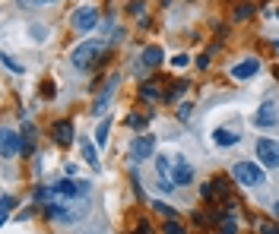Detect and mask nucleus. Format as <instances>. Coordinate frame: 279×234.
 <instances>
[{"instance_id": "nucleus-5", "label": "nucleus", "mask_w": 279, "mask_h": 234, "mask_svg": "<svg viewBox=\"0 0 279 234\" xmlns=\"http://www.w3.org/2000/svg\"><path fill=\"white\" fill-rule=\"evenodd\" d=\"M257 158L267 164V168H279V143L276 140H257Z\"/></svg>"}, {"instance_id": "nucleus-4", "label": "nucleus", "mask_w": 279, "mask_h": 234, "mask_svg": "<svg viewBox=\"0 0 279 234\" xmlns=\"http://www.w3.org/2000/svg\"><path fill=\"white\" fill-rule=\"evenodd\" d=\"M152 152H155V140H152V136H137V140L130 143V161H134V164L152 158Z\"/></svg>"}, {"instance_id": "nucleus-11", "label": "nucleus", "mask_w": 279, "mask_h": 234, "mask_svg": "<svg viewBox=\"0 0 279 234\" xmlns=\"http://www.w3.org/2000/svg\"><path fill=\"white\" fill-rule=\"evenodd\" d=\"M213 143L216 146H235V143H241V133H235V130H216L213 133Z\"/></svg>"}, {"instance_id": "nucleus-25", "label": "nucleus", "mask_w": 279, "mask_h": 234, "mask_svg": "<svg viewBox=\"0 0 279 234\" xmlns=\"http://www.w3.org/2000/svg\"><path fill=\"white\" fill-rule=\"evenodd\" d=\"M171 64H174V67H187V54H178V57L171 60Z\"/></svg>"}, {"instance_id": "nucleus-16", "label": "nucleus", "mask_w": 279, "mask_h": 234, "mask_svg": "<svg viewBox=\"0 0 279 234\" xmlns=\"http://www.w3.org/2000/svg\"><path fill=\"white\" fill-rule=\"evenodd\" d=\"M83 158L92 164V168H99V155H95V146L92 143H83Z\"/></svg>"}, {"instance_id": "nucleus-7", "label": "nucleus", "mask_w": 279, "mask_h": 234, "mask_svg": "<svg viewBox=\"0 0 279 234\" xmlns=\"http://www.w3.org/2000/svg\"><path fill=\"white\" fill-rule=\"evenodd\" d=\"M174 158V187H184L194 180V168H190V161L184 158V155H171Z\"/></svg>"}, {"instance_id": "nucleus-14", "label": "nucleus", "mask_w": 279, "mask_h": 234, "mask_svg": "<svg viewBox=\"0 0 279 234\" xmlns=\"http://www.w3.org/2000/svg\"><path fill=\"white\" fill-rule=\"evenodd\" d=\"M159 60H162V48H155V45H152V48H146V51H143V64H146V67H155Z\"/></svg>"}, {"instance_id": "nucleus-9", "label": "nucleus", "mask_w": 279, "mask_h": 234, "mask_svg": "<svg viewBox=\"0 0 279 234\" xmlns=\"http://www.w3.org/2000/svg\"><path fill=\"white\" fill-rule=\"evenodd\" d=\"M73 120H57V124H54V143L57 146H70V143H73Z\"/></svg>"}, {"instance_id": "nucleus-18", "label": "nucleus", "mask_w": 279, "mask_h": 234, "mask_svg": "<svg viewBox=\"0 0 279 234\" xmlns=\"http://www.w3.org/2000/svg\"><path fill=\"white\" fill-rule=\"evenodd\" d=\"M165 234H184V228H181L178 222H171V219H168V225H165Z\"/></svg>"}, {"instance_id": "nucleus-17", "label": "nucleus", "mask_w": 279, "mask_h": 234, "mask_svg": "<svg viewBox=\"0 0 279 234\" xmlns=\"http://www.w3.org/2000/svg\"><path fill=\"white\" fill-rule=\"evenodd\" d=\"M13 206H16V199L10 193H3V219H10V212H13Z\"/></svg>"}, {"instance_id": "nucleus-12", "label": "nucleus", "mask_w": 279, "mask_h": 234, "mask_svg": "<svg viewBox=\"0 0 279 234\" xmlns=\"http://www.w3.org/2000/svg\"><path fill=\"white\" fill-rule=\"evenodd\" d=\"M254 124H260V127H270V124H276V108H273V105H264V108L257 111Z\"/></svg>"}, {"instance_id": "nucleus-24", "label": "nucleus", "mask_w": 279, "mask_h": 234, "mask_svg": "<svg viewBox=\"0 0 279 234\" xmlns=\"http://www.w3.org/2000/svg\"><path fill=\"white\" fill-rule=\"evenodd\" d=\"M222 234H235V219H229V222L222 225Z\"/></svg>"}, {"instance_id": "nucleus-21", "label": "nucleus", "mask_w": 279, "mask_h": 234, "mask_svg": "<svg viewBox=\"0 0 279 234\" xmlns=\"http://www.w3.org/2000/svg\"><path fill=\"white\" fill-rule=\"evenodd\" d=\"M3 64H6V67H10V70H13V73H22V67H19V64H16V60H13L10 54H3Z\"/></svg>"}, {"instance_id": "nucleus-8", "label": "nucleus", "mask_w": 279, "mask_h": 234, "mask_svg": "<svg viewBox=\"0 0 279 234\" xmlns=\"http://www.w3.org/2000/svg\"><path fill=\"white\" fill-rule=\"evenodd\" d=\"M257 73H260V60L257 57H248V60H241V64L232 67L235 79H251V76H257Z\"/></svg>"}, {"instance_id": "nucleus-2", "label": "nucleus", "mask_w": 279, "mask_h": 234, "mask_svg": "<svg viewBox=\"0 0 279 234\" xmlns=\"http://www.w3.org/2000/svg\"><path fill=\"white\" fill-rule=\"evenodd\" d=\"M102 51H105L102 41H83V45H76V48H73L70 60H73V67H80V70H83V67H89L92 60L102 54Z\"/></svg>"}, {"instance_id": "nucleus-13", "label": "nucleus", "mask_w": 279, "mask_h": 234, "mask_svg": "<svg viewBox=\"0 0 279 234\" xmlns=\"http://www.w3.org/2000/svg\"><path fill=\"white\" fill-rule=\"evenodd\" d=\"M16 149H19V143H16V133H13V130H3V158H13Z\"/></svg>"}, {"instance_id": "nucleus-10", "label": "nucleus", "mask_w": 279, "mask_h": 234, "mask_svg": "<svg viewBox=\"0 0 279 234\" xmlns=\"http://www.w3.org/2000/svg\"><path fill=\"white\" fill-rule=\"evenodd\" d=\"M115 82H118V79H115V76H111V79H108V85H105V92L99 95V101H95V108H92V114H95V117H99V114H102V111H105V108H108V101H111V95H115Z\"/></svg>"}, {"instance_id": "nucleus-15", "label": "nucleus", "mask_w": 279, "mask_h": 234, "mask_svg": "<svg viewBox=\"0 0 279 234\" xmlns=\"http://www.w3.org/2000/svg\"><path fill=\"white\" fill-rule=\"evenodd\" d=\"M108 130H111V120L105 117L102 124H99V130H95V143H99V146H105V143H108Z\"/></svg>"}, {"instance_id": "nucleus-22", "label": "nucleus", "mask_w": 279, "mask_h": 234, "mask_svg": "<svg viewBox=\"0 0 279 234\" xmlns=\"http://www.w3.org/2000/svg\"><path fill=\"white\" fill-rule=\"evenodd\" d=\"M143 98H159V89L155 85H143Z\"/></svg>"}, {"instance_id": "nucleus-19", "label": "nucleus", "mask_w": 279, "mask_h": 234, "mask_svg": "<svg viewBox=\"0 0 279 234\" xmlns=\"http://www.w3.org/2000/svg\"><path fill=\"white\" fill-rule=\"evenodd\" d=\"M260 234H279V225H273V222H264V225H260Z\"/></svg>"}, {"instance_id": "nucleus-3", "label": "nucleus", "mask_w": 279, "mask_h": 234, "mask_svg": "<svg viewBox=\"0 0 279 234\" xmlns=\"http://www.w3.org/2000/svg\"><path fill=\"white\" fill-rule=\"evenodd\" d=\"M155 171H159V187L165 193L174 190V158L171 155H155Z\"/></svg>"}, {"instance_id": "nucleus-6", "label": "nucleus", "mask_w": 279, "mask_h": 234, "mask_svg": "<svg viewBox=\"0 0 279 234\" xmlns=\"http://www.w3.org/2000/svg\"><path fill=\"white\" fill-rule=\"evenodd\" d=\"M95 22H99V6H83V10L73 13V29L76 32H92Z\"/></svg>"}, {"instance_id": "nucleus-23", "label": "nucleus", "mask_w": 279, "mask_h": 234, "mask_svg": "<svg viewBox=\"0 0 279 234\" xmlns=\"http://www.w3.org/2000/svg\"><path fill=\"white\" fill-rule=\"evenodd\" d=\"M32 35H35V41H41V38H45V25H35Z\"/></svg>"}, {"instance_id": "nucleus-26", "label": "nucleus", "mask_w": 279, "mask_h": 234, "mask_svg": "<svg viewBox=\"0 0 279 234\" xmlns=\"http://www.w3.org/2000/svg\"><path fill=\"white\" fill-rule=\"evenodd\" d=\"M273 209H276V215H279V203H276V206H273Z\"/></svg>"}, {"instance_id": "nucleus-1", "label": "nucleus", "mask_w": 279, "mask_h": 234, "mask_svg": "<svg viewBox=\"0 0 279 234\" xmlns=\"http://www.w3.org/2000/svg\"><path fill=\"white\" fill-rule=\"evenodd\" d=\"M232 177L238 180L241 187H260V184H267V174H264V168L254 161H238L232 168Z\"/></svg>"}, {"instance_id": "nucleus-20", "label": "nucleus", "mask_w": 279, "mask_h": 234, "mask_svg": "<svg viewBox=\"0 0 279 234\" xmlns=\"http://www.w3.org/2000/svg\"><path fill=\"white\" fill-rule=\"evenodd\" d=\"M152 209H155V212H162L165 219H171V206H165V203H152Z\"/></svg>"}]
</instances>
